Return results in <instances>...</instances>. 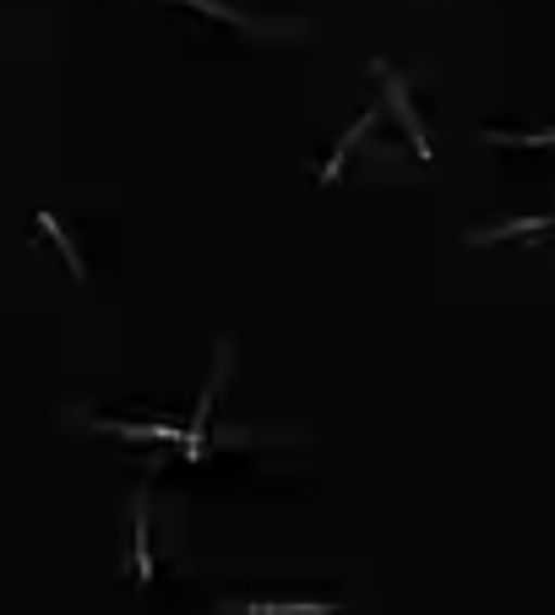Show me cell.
Here are the masks:
<instances>
[{
    "instance_id": "cell-1",
    "label": "cell",
    "mask_w": 555,
    "mask_h": 615,
    "mask_svg": "<svg viewBox=\"0 0 555 615\" xmlns=\"http://www.w3.org/2000/svg\"><path fill=\"white\" fill-rule=\"evenodd\" d=\"M224 371H229V343H218V365H213V381H207V392H202V403H197V419H191V430H186V452H191V457H202V436H207V409H213V392H218Z\"/></svg>"
},
{
    "instance_id": "cell-7",
    "label": "cell",
    "mask_w": 555,
    "mask_h": 615,
    "mask_svg": "<svg viewBox=\"0 0 555 615\" xmlns=\"http://www.w3.org/2000/svg\"><path fill=\"white\" fill-rule=\"evenodd\" d=\"M240 615H332L338 604H235Z\"/></svg>"
},
{
    "instance_id": "cell-3",
    "label": "cell",
    "mask_w": 555,
    "mask_h": 615,
    "mask_svg": "<svg viewBox=\"0 0 555 615\" xmlns=\"http://www.w3.org/2000/svg\"><path fill=\"white\" fill-rule=\"evenodd\" d=\"M131 566H137V577L153 572V561H148V490L137 495V517H131Z\"/></svg>"
},
{
    "instance_id": "cell-5",
    "label": "cell",
    "mask_w": 555,
    "mask_h": 615,
    "mask_svg": "<svg viewBox=\"0 0 555 615\" xmlns=\"http://www.w3.org/2000/svg\"><path fill=\"white\" fill-rule=\"evenodd\" d=\"M99 430H110V436H131V441H175L180 430L175 425H115V419H93Z\"/></svg>"
},
{
    "instance_id": "cell-2",
    "label": "cell",
    "mask_w": 555,
    "mask_h": 615,
    "mask_svg": "<svg viewBox=\"0 0 555 615\" xmlns=\"http://www.w3.org/2000/svg\"><path fill=\"white\" fill-rule=\"evenodd\" d=\"M376 72H381V83H387V104L398 110V121H403V131L414 137V153H419V159H430V137L419 131V115L408 110V99H403V83H398V77H392L387 66H376Z\"/></svg>"
},
{
    "instance_id": "cell-6",
    "label": "cell",
    "mask_w": 555,
    "mask_h": 615,
    "mask_svg": "<svg viewBox=\"0 0 555 615\" xmlns=\"http://www.w3.org/2000/svg\"><path fill=\"white\" fill-rule=\"evenodd\" d=\"M370 126H376V115H360V121H354V131H349V137L338 142V153L327 159V170H321V180H338V175H343V159H349V148H354V142H360V131H370Z\"/></svg>"
},
{
    "instance_id": "cell-8",
    "label": "cell",
    "mask_w": 555,
    "mask_h": 615,
    "mask_svg": "<svg viewBox=\"0 0 555 615\" xmlns=\"http://www.w3.org/2000/svg\"><path fill=\"white\" fill-rule=\"evenodd\" d=\"M39 229H45V235H50V240H55V246H61V256H66V262H72V273H77V278H83V273H88V267H83V256H77V246H72V240H66V235H61V224H55V218H50V213H39Z\"/></svg>"
},
{
    "instance_id": "cell-9",
    "label": "cell",
    "mask_w": 555,
    "mask_h": 615,
    "mask_svg": "<svg viewBox=\"0 0 555 615\" xmlns=\"http://www.w3.org/2000/svg\"><path fill=\"white\" fill-rule=\"evenodd\" d=\"M490 142H539V148H555V131H484Z\"/></svg>"
},
{
    "instance_id": "cell-4",
    "label": "cell",
    "mask_w": 555,
    "mask_h": 615,
    "mask_svg": "<svg viewBox=\"0 0 555 615\" xmlns=\"http://www.w3.org/2000/svg\"><path fill=\"white\" fill-rule=\"evenodd\" d=\"M555 224V213L550 218H517V224H501V229H479V235H468V246H495V240H517V235H533V229H550Z\"/></svg>"
}]
</instances>
